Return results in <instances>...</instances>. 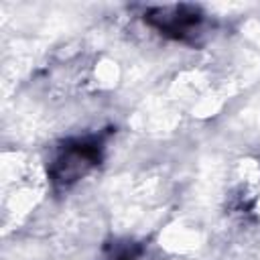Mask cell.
<instances>
[{"label": "cell", "mask_w": 260, "mask_h": 260, "mask_svg": "<svg viewBox=\"0 0 260 260\" xmlns=\"http://www.w3.org/2000/svg\"><path fill=\"white\" fill-rule=\"evenodd\" d=\"M100 160V148L95 142H77L73 146H65L63 154L55 160V181H75L89 167Z\"/></svg>", "instance_id": "obj_1"}, {"label": "cell", "mask_w": 260, "mask_h": 260, "mask_svg": "<svg viewBox=\"0 0 260 260\" xmlns=\"http://www.w3.org/2000/svg\"><path fill=\"white\" fill-rule=\"evenodd\" d=\"M144 18L154 24L156 28H160L162 32L175 35L179 39L191 35V30H197L201 24V14L197 8L191 6H173V8H156L148 14H144Z\"/></svg>", "instance_id": "obj_2"}]
</instances>
